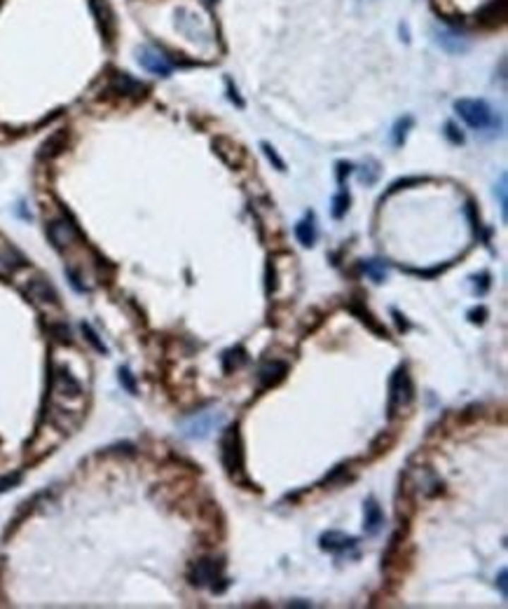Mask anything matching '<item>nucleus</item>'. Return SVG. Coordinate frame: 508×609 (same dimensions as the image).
Segmentation results:
<instances>
[{"label":"nucleus","instance_id":"aec40b11","mask_svg":"<svg viewBox=\"0 0 508 609\" xmlns=\"http://www.w3.org/2000/svg\"><path fill=\"white\" fill-rule=\"evenodd\" d=\"M296 237L298 241L303 244L305 248H312L316 244V237H319V232H316V221H314V214L309 211V214L296 225Z\"/></svg>","mask_w":508,"mask_h":609},{"label":"nucleus","instance_id":"f03ea898","mask_svg":"<svg viewBox=\"0 0 508 609\" xmlns=\"http://www.w3.org/2000/svg\"><path fill=\"white\" fill-rule=\"evenodd\" d=\"M401 488L412 497L419 495L424 499H436L445 495V481L429 466H410L401 476Z\"/></svg>","mask_w":508,"mask_h":609},{"label":"nucleus","instance_id":"f704fd0d","mask_svg":"<svg viewBox=\"0 0 508 609\" xmlns=\"http://www.w3.org/2000/svg\"><path fill=\"white\" fill-rule=\"evenodd\" d=\"M466 319L471 321V324L483 326V324H485V319H488V307H485V305L473 307V310H468V312H466Z\"/></svg>","mask_w":508,"mask_h":609},{"label":"nucleus","instance_id":"9d476101","mask_svg":"<svg viewBox=\"0 0 508 609\" xmlns=\"http://www.w3.org/2000/svg\"><path fill=\"white\" fill-rule=\"evenodd\" d=\"M213 150H216V155L223 159L227 167L239 169L241 164H244L246 152H244V148H241V145L234 141V138H230V136H216V138H213Z\"/></svg>","mask_w":508,"mask_h":609},{"label":"nucleus","instance_id":"b1692460","mask_svg":"<svg viewBox=\"0 0 508 609\" xmlns=\"http://www.w3.org/2000/svg\"><path fill=\"white\" fill-rule=\"evenodd\" d=\"M66 138H68V134H66V131H59V134L49 136L47 141L42 143V148H40V157L45 159V157H54V155H59V152L64 150V145H66Z\"/></svg>","mask_w":508,"mask_h":609},{"label":"nucleus","instance_id":"4be33fe9","mask_svg":"<svg viewBox=\"0 0 508 609\" xmlns=\"http://www.w3.org/2000/svg\"><path fill=\"white\" fill-rule=\"evenodd\" d=\"M351 471V464L349 462H342V464H337L335 469H330V471L323 476L321 486H344V483H351L354 481V474Z\"/></svg>","mask_w":508,"mask_h":609},{"label":"nucleus","instance_id":"a211bd4d","mask_svg":"<svg viewBox=\"0 0 508 609\" xmlns=\"http://www.w3.org/2000/svg\"><path fill=\"white\" fill-rule=\"evenodd\" d=\"M110 87H113V92L120 94V97H138V94L145 92V85L127 76V73H115V76L110 78Z\"/></svg>","mask_w":508,"mask_h":609},{"label":"nucleus","instance_id":"ea45409f","mask_svg":"<svg viewBox=\"0 0 508 609\" xmlns=\"http://www.w3.org/2000/svg\"><path fill=\"white\" fill-rule=\"evenodd\" d=\"M66 277H68L71 286H73V289H75L78 293H85V291H87V286L83 284V279H80V275H75V270H73V267H66Z\"/></svg>","mask_w":508,"mask_h":609},{"label":"nucleus","instance_id":"473e14b6","mask_svg":"<svg viewBox=\"0 0 508 609\" xmlns=\"http://www.w3.org/2000/svg\"><path fill=\"white\" fill-rule=\"evenodd\" d=\"M260 148H262V152H265V157H267L270 162L274 164V169H279V171H286V164H284V159L277 155V150L272 148L270 143H265V141H262V143H260Z\"/></svg>","mask_w":508,"mask_h":609},{"label":"nucleus","instance_id":"2f4dec72","mask_svg":"<svg viewBox=\"0 0 508 609\" xmlns=\"http://www.w3.org/2000/svg\"><path fill=\"white\" fill-rule=\"evenodd\" d=\"M80 328H83V333H85V337H87V342H90L92 347L99 351V354H108V347L101 342V337H99L97 333H94V328H92L90 324H83Z\"/></svg>","mask_w":508,"mask_h":609},{"label":"nucleus","instance_id":"c85d7f7f","mask_svg":"<svg viewBox=\"0 0 508 609\" xmlns=\"http://www.w3.org/2000/svg\"><path fill=\"white\" fill-rule=\"evenodd\" d=\"M394 441H396V434L392 429H387V431H382V434L375 438L373 441V445H370V450H373V454H382V452H387L389 447L394 445Z\"/></svg>","mask_w":508,"mask_h":609},{"label":"nucleus","instance_id":"f3484780","mask_svg":"<svg viewBox=\"0 0 508 609\" xmlns=\"http://www.w3.org/2000/svg\"><path fill=\"white\" fill-rule=\"evenodd\" d=\"M26 260L17 248L7 241H0V277H12L19 267H24Z\"/></svg>","mask_w":508,"mask_h":609},{"label":"nucleus","instance_id":"4468645a","mask_svg":"<svg viewBox=\"0 0 508 609\" xmlns=\"http://www.w3.org/2000/svg\"><path fill=\"white\" fill-rule=\"evenodd\" d=\"M358 544L356 537H351V534H344L340 530H328L323 532L319 537V548L326 553H342V551H349V548H354Z\"/></svg>","mask_w":508,"mask_h":609},{"label":"nucleus","instance_id":"412c9836","mask_svg":"<svg viewBox=\"0 0 508 609\" xmlns=\"http://www.w3.org/2000/svg\"><path fill=\"white\" fill-rule=\"evenodd\" d=\"M436 42L450 54H461V52H466V49H468V42L464 40L461 35L452 33V31H438L436 33Z\"/></svg>","mask_w":508,"mask_h":609},{"label":"nucleus","instance_id":"6e6552de","mask_svg":"<svg viewBox=\"0 0 508 609\" xmlns=\"http://www.w3.org/2000/svg\"><path fill=\"white\" fill-rule=\"evenodd\" d=\"M24 293L31 303L40 305V307H59V293L54 291V286L42 277L31 279V282L26 284Z\"/></svg>","mask_w":508,"mask_h":609},{"label":"nucleus","instance_id":"423d86ee","mask_svg":"<svg viewBox=\"0 0 508 609\" xmlns=\"http://www.w3.org/2000/svg\"><path fill=\"white\" fill-rule=\"evenodd\" d=\"M225 562L216 560V557H200L190 565L188 569V581L195 586V589H211L213 584L223 577Z\"/></svg>","mask_w":508,"mask_h":609},{"label":"nucleus","instance_id":"c9c22d12","mask_svg":"<svg viewBox=\"0 0 508 609\" xmlns=\"http://www.w3.org/2000/svg\"><path fill=\"white\" fill-rule=\"evenodd\" d=\"M377 176H380V171H377V164L375 162H370V167H363L358 171V179H361V183H365V186H373V183L377 181Z\"/></svg>","mask_w":508,"mask_h":609},{"label":"nucleus","instance_id":"f257e3e1","mask_svg":"<svg viewBox=\"0 0 508 609\" xmlns=\"http://www.w3.org/2000/svg\"><path fill=\"white\" fill-rule=\"evenodd\" d=\"M220 462H223L225 474L230 476L234 486L244 490H258L255 483L246 474V454H244V438H241L239 422L230 424L223 436H220Z\"/></svg>","mask_w":508,"mask_h":609},{"label":"nucleus","instance_id":"c03bdc74","mask_svg":"<svg viewBox=\"0 0 508 609\" xmlns=\"http://www.w3.org/2000/svg\"><path fill=\"white\" fill-rule=\"evenodd\" d=\"M506 579H508V572H506V569H502V572H499V577H497V589H499V593H502V598H504V600L508 598V591H506Z\"/></svg>","mask_w":508,"mask_h":609},{"label":"nucleus","instance_id":"dca6fc26","mask_svg":"<svg viewBox=\"0 0 508 609\" xmlns=\"http://www.w3.org/2000/svg\"><path fill=\"white\" fill-rule=\"evenodd\" d=\"M90 7L94 12V17H97V24L101 28L103 38L110 42L115 38V14L110 10L108 0H90Z\"/></svg>","mask_w":508,"mask_h":609},{"label":"nucleus","instance_id":"a18cd8bd","mask_svg":"<svg viewBox=\"0 0 508 609\" xmlns=\"http://www.w3.org/2000/svg\"><path fill=\"white\" fill-rule=\"evenodd\" d=\"M227 97H230V101H234V104H237V108H244V99H241L239 94H237V90L232 87L230 80H227Z\"/></svg>","mask_w":508,"mask_h":609},{"label":"nucleus","instance_id":"2eb2a0df","mask_svg":"<svg viewBox=\"0 0 508 609\" xmlns=\"http://www.w3.org/2000/svg\"><path fill=\"white\" fill-rule=\"evenodd\" d=\"M385 527V511L375 497H368L363 502V532L368 537H375Z\"/></svg>","mask_w":508,"mask_h":609},{"label":"nucleus","instance_id":"20e7f679","mask_svg":"<svg viewBox=\"0 0 508 609\" xmlns=\"http://www.w3.org/2000/svg\"><path fill=\"white\" fill-rule=\"evenodd\" d=\"M454 111H457L461 120L476 131L495 129L499 124V115L492 111V106L483 99H459V101H454Z\"/></svg>","mask_w":508,"mask_h":609},{"label":"nucleus","instance_id":"37998d69","mask_svg":"<svg viewBox=\"0 0 508 609\" xmlns=\"http://www.w3.org/2000/svg\"><path fill=\"white\" fill-rule=\"evenodd\" d=\"M392 317H394V321H396V326H399V331H401V333H406V331H410V321H408L406 317H403V314H401L399 310H396V307H394V310H392Z\"/></svg>","mask_w":508,"mask_h":609},{"label":"nucleus","instance_id":"1a4fd4ad","mask_svg":"<svg viewBox=\"0 0 508 609\" xmlns=\"http://www.w3.org/2000/svg\"><path fill=\"white\" fill-rule=\"evenodd\" d=\"M138 64H141L148 73H152V76H162V78L171 76V71H174L171 59L164 56L159 49H155V47L138 49Z\"/></svg>","mask_w":508,"mask_h":609},{"label":"nucleus","instance_id":"a19ab883","mask_svg":"<svg viewBox=\"0 0 508 609\" xmlns=\"http://www.w3.org/2000/svg\"><path fill=\"white\" fill-rule=\"evenodd\" d=\"M351 171H354V164H351V162H337V183L344 186V181L349 179Z\"/></svg>","mask_w":508,"mask_h":609},{"label":"nucleus","instance_id":"58836bf2","mask_svg":"<svg viewBox=\"0 0 508 609\" xmlns=\"http://www.w3.org/2000/svg\"><path fill=\"white\" fill-rule=\"evenodd\" d=\"M445 136H447V141L454 143V145L464 143V134L457 129V124H454V122H447V124H445Z\"/></svg>","mask_w":508,"mask_h":609},{"label":"nucleus","instance_id":"cd10ccee","mask_svg":"<svg viewBox=\"0 0 508 609\" xmlns=\"http://www.w3.org/2000/svg\"><path fill=\"white\" fill-rule=\"evenodd\" d=\"M412 124H415V120H412L410 115L401 117V120L394 124V131H392V141H394V145H403V143H406L408 131L412 129Z\"/></svg>","mask_w":508,"mask_h":609},{"label":"nucleus","instance_id":"72a5a7b5","mask_svg":"<svg viewBox=\"0 0 508 609\" xmlns=\"http://www.w3.org/2000/svg\"><path fill=\"white\" fill-rule=\"evenodd\" d=\"M117 378H120V385L127 389L129 394H136V392H138V389H136V380H134V375H131V370L127 368V366H122L120 375H117Z\"/></svg>","mask_w":508,"mask_h":609},{"label":"nucleus","instance_id":"e433bc0d","mask_svg":"<svg viewBox=\"0 0 508 609\" xmlns=\"http://www.w3.org/2000/svg\"><path fill=\"white\" fill-rule=\"evenodd\" d=\"M49 333H52V337H56L59 342H66V344L71 342V331H68V326H66V324H52Z\"/></svg>","mask_w":508,"mask_h":609},{"label":"nucleus","instance_id":"f8f14e48","mask_svg":"<svg viewBox=\"0 0 508 609\" xmlns=\"http://www.w3.org/2000/svg\"><path fill=\"white\" fill-rule=\"evenodd\" d=\"M49 392L61 396V399H78L83 394V389H80L78 380L66 368H54L49 375Z\"/></svg>","mask_w":508,"mask_h":609},{"label":"nucleus","instance_id":"49530a36","mask_svg":"<svg viewBox=\"0 0 508 609\" xmlns=\"http://www.w3.org/2000/svg\"><path fill=\"white\" fill-rule=\"evenodd\" d=\"M312 603H309V600H291L289 603V607H309Z\"/></svg>","mask_w":508,"mask_h":609},{"label":"nucleus","instance_id":"a878e982","mask_svg":"<svg viewBox=\"0 0 508 609\" xmlns=\"http://www.w3.org/2000/svg\"><path fill=\"white\" fill-rule=\"evenodd\" d=\"M277 291H279V272H277V263H274V258H270V260H267V265H265V293H267V298H272Z\"/></svg>","mask_w":508,"mask_h":609},{"label":"nucleus","instance_id":"0eeeda50","mask_svg":"<svg viewBox=\"0 0 508 609\" xmlns=\"http://www.w3.org/2000/svg\"><path fill=\"white\" fill-rule=\"evenodd\" d=\"M47 237L52 246L59 248V251H66V248H71L80 239V230L71 216H61L47 223Z\"/></svg>","mask_w":508,"mask_h":609},{"label":"nucleus","instance_id":"79ce46f5","mask_svg":"<svg viewBox=\"0 0 508 609\" xmlns=\"http://www.w3.org/2000/svg\"><path fill=\"white\" fill-rule=\"evenodd\" d=\"M419 183H422V179H403V181H396L394 186L389 188V195H392V193H399V190L408 188V186H419Z\"/></svg>","mask_w":508,"mask_h":609},{"label":"nucleus","instance_id":"7c9ffc66","mask_svg":"<svg viewBox=\"0 0 508 609\" xmlns=\"http://www.w3.org/2000/svg\"><path fill=\"white\" fill-rule=\"evenodd\" d=\"M471 282H473V293L478 298H483L485 293L490 291V282H492V277H490V272H480V275H476V277H471Z\"/></svg>","mask_w":508,"mask_h":609},{"label":"nucleus","instance_id":"39448f33","mask_svg":"<svg viewBox=\"0 0 508 609\" xmlns=\"http://www.w3.org/2000/svg\"><path fill=\"white\" fill-rule=\"evenodd\" d=\"M223 413L218 410H204V413L190 415L186 420H181V434L186 438H193V441H204V438L211 436L213 429H218L223 424Z\"/></svg>","mask_w":508,"mask_h":609},{"label":"nucleus","instance_id":"ddd939ff","mask_svg":"<svg viewBox=\"0 0 508 609\" xmlns=\"http://www.w3.org/2000/svg\"><path fill=\"white\" fill-rule=\"evenodd\" d=\"M286 375H289V363L286 361H277V358H272V361H265L260 366V370H258V382H260V392H265V389H272L277 385H282Z\"/></svg>","mask_w":508,"mask_h":609},{"label":"nucleus","instance_id":"6ab92c4d","mask_svg":"<svg viewBox=\"0 0 508 609\" xmlns=\"http://www.w3.org/2000/svg\"><path fill=\"white\" fill-rule=\"evenodd\" d=\"M220 361H223V373H225V375H232L234 370H239L241 366L248 363V351L241 347V344H237V347L225 349L223 356H220Z\"/></svg>","mask_w":508,"mask_h":609},{"label":"nucleus","instance_id":"7ed1b4c3","mask_svg":"<svg viewBox=\"0 0 508 609\" xmlns=\"http://www.w3.org/2000/svg\"><path fill=\"white\" fill-rule=\"evenodd\" d=\"M412 401H415V385H412L408 363H401L394 370L392 380H389V401H387L389 420H396L399 415L410 410Z\"/></svg>","mask_w":508,"mask_h":609},{"label":"nucleus","instance_id":"4c0bfd02","mask_svg":"<svg viewBox=\"0 0 508 609\" xmlns=\"http://www.w3.org/2000/svg\"><path fill=\"white\" fill-rule=\"evenodd\" d=\"M19 483H21V474H19V471H14V474H7V476H3V478H0V493H7V490L17 488Z\"/></svg>","mask_w":508,"mask_h":609},{"label":"nucleus","instance_id":"c756f323","mask_svg":"<svg viewBox=\"0 0 508 609\" xmlns=\"http://www.w3.org/2000/svg\"><path fill=\"white\" fill-rule=\"evenodd\" d=\"M497 200H499V209H502V218L504 223L508 221V197H506V174H502V179H499V186L495 190Z\"/></svg>","mask_w":508,"mask_h":609},{"label":"nucleus","instance_id":"5701e85b","mask_svg":"<svg viewBox=\"0 0 508 609\" xmlns=\"http://www.w3.org/2000/svg\"><path fill=\"white\" fill-rule=\"evenodd\" d=\"M358 267H361V272L365 277H370L375 284H382L389 275V265L385 260H361Z\"/></svg>","mask_w":508,"mask_h":609},{"label":"nucleus","instance_id":"bb28decb","mask_svg":"<svg viewBox=\"0 0 508 609\" xmlns=\"http://www.w3.org/2000/svg\"><path fill=\"white\" fill-rule=\"evenodd\" d=\"M347 211H349V193L347 190H340V193L333 197V202H330V214H333L335 221H340V218L347 216Z\"/></svg>","mask_w":508,"mask_h":609},{"label":"nucleus","instance_id":"9b49d317","mask_svg":"<svg viewBox=\"0 0 508 609\" xmlns=\"http://www.w3.org/2000/svg\"><path fill=\"white\" fill-rule=\"evenodd\" d=\"M347 312L349 314H354V317L361 321V324H363L368 331L370 333H375L377 337H382V340H389V333H387V328L380 324L377 319H375V314L368 310L365 307V300H361V298H349L347 300Z\"/></svg>","mask_w":508,"mask_h":609},{"label":"nucleus","instance_id":"393cba45","mask_svg":"<svg viewBox=\"0 0 508 609\" xmlns=\"http://www.w3.org/2000/svg\"><path fill=\"white\" fill-rule=\"evenodd\" d=\"M179 26H181V31H186L190 35V38H200L202 35L200 21H197L195 14H188L186 10H179Z\"/></svg>","mask_w":508,"mask_h":609}]
</instances>
